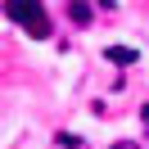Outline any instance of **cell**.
I'll use <instances>...</instances> for the list:
<instances>
[{
  "instance_id": "obj_1",
  "label": "cell",
  "mask_w": 149,
  "mask_h": 149,
  "mask_svg": "<svg viewBox=\"0 0 149 149\" xmlns=\"http://www.w3.org/2000/svg\"><path fill=\"white\" fill-rule=\"evenodd\" d=\"M5 14H9V18L18 23L32 41H45V36H50V14H45V5H41V0H9V5H5Z\"/></svg>"
},
{
  "instance_id": "obj_2",
  "label": "cell",
  "mask_w": 149,
  "mask_h": 149,
  "mask_svg": "<svg viewBox=\"0 0 149 149\" xmlns=\"http://www.w3.org/2000/svg\"><path fill=\"white\" fill-rule=\"evenodd\" d=\"M104 59L118 63V68H127V63H136V59H140V50H136V45H109V50H104Z\"/></svg>"
},
{
  "instance_id": "obj_3",
  "label": "cell",
  "mask_w": 149,
  "mask_h": 149,
  "mask_svg": "<svg viewBox=\"0 0 149 149\" xmlns=\"http://www.w3.org/2000/svg\"><path fill=\"white\" fill-rule=\"evenodd\" d=\"M68 14H72V23H81V27L91 23V5H86V0H77V5H72Z\"/></svg>"
},
{
  "instance_id": "obj_4",
  "label": "cell",
  "mask_w": 149,
  "mask_h": 149,
  "mask_svg": "<svg viewBox=\"0 0 149 149\" xmlns=\"http://www.w3.org/2000/svg\"><path fill=\"white\" fill-rule=\"evenodd\" d=\"M113 149H136V145H131V140H118V145H113Z\"/></svg>"
},
{
  "instance_id": "obj_5",
  "label": "cell",
  "mask_w": 149,
  "mask_h": 149,
  "mask_svg": "<svg viewBox=\"0 0 149 149\" xmlns=\"http://www.w3.org/2000/svg\"><path fill=\"white\" fill-rule=\"evenodd\" d=\"M145 122H149V109H145Z\"/></svg>"
}]
</instances>
